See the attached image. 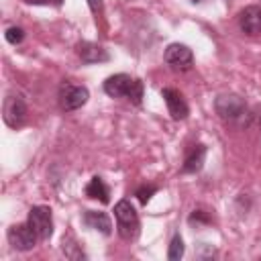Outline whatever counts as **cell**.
Returning a JSON list of instances; mask_svg holds the SVG:
<instances>
[{"instance_id":"obj_15","label":"cell","mask_w":261,"mask_h":261,"mask_svg":"<svg viewBox=\"0 0 261 261\" xmlns=\"http://www.w3.org/2000/svg\"><path fill=\"white\" fill-rule=\"evenodd\" d=\"M184 257V239L175 232L169 241V249H167V259L169 261H179Z\"/></svg>"},{"instance_id":"obj_7","label":"cell","mask_w":261,"mask_h":261,"mask_svg":"<svg viewBox=\"0 0 261 261\" xmlns=\"http://www.w3.org/2000/svg\"><path fill=\"white\" fill-rule=\"evenodd\" d=\"M8 243L16 249V251H31L37 243V232L35 228L29 224V222H22V224H14L8 228Z\"/></svg>"},{"instance_id":"obj_3","label":"cell","mask_w":261,"mask_h":261,"mask_svg":"<svg viewBox=\"0 0 261 261\" xmlns=\"http://www.w3.org/2000/svg\"><path fill=\"white\" fill-rule=\"evenodd\" d=\"M57 98H59L61 110H67V112H69V110L82 108V106L88 102L90 92H88L86 86H73V84H69V82H63V84L59 86Z\"/></svg>"},{"instance_id":"obj_16","label":"cell","mask_w":261,"mask_h":261,"mask_svg":"<svg viewBox=\"0 0 261 261\" xmlns=\"http://www.w3.org/2000/svg\"><path fill=\"white\" fill-rule=\"evenodd\" d=\"M71 239H63V245H61V249H63V253H65V257H69V259H84L86 255L77 249V245L75 243H69Z\"/></svg>"},{"instance_id":"obj_22","label":"cell","mask_w":261,"mask_h":261,"mask_svg":"<svg viewBox=\"0 0 261 261\" xmlns=\"http://www.w3.org/2000/svg\"><path fill=\"white\" fill-rule=\"evenodd\" d=\"M192 2H200V0H192Z\"/></svg>"},{"instance_id":"obj_18","label":"cell","mask_w":261,"mask_h":261,"mask_svg":"<svg viewBox=\"0 0 261 261\" xmlns=\"http://www.w3.org/2000/svg\"><path fill=\"white\" fill-rule=\"evenodd\" d=\"M155 192H157V188H155V186H141V188L137 190V198L141 200V204H147Z\"/></svg>"},{"instance_id":"obj_17","label":"cell","mask_w":261,"mask_h":261,"mask_svg":"<svg viewBox=\"0 0 261 261\" xmlns=\"http://www.w3.org/2000/svg\"><path fill=\"white\" fill-rule=\"evenodd\" d=\"M4 37H6V41H8V43L16 45V43H20V41L24 39V31H22L20 27H10V29H6Z\"/></svg>"},{"instance_id":"obj_5","label":"cell","mask_w":261,"mask_h":261,"mask_svg":"<svg viewBox=\"0 0 261 261\" xmlns=\"http://www.w3.org/2000/svg\"><path fill=\"white\" fill-rule=\"evenodd\" d=\"M27 222L35 228V232L41 241H47L53 234V216H51V208H47V206H33L29 210Z\"/></svg>"},{"instance_id":"obj_8","label":"cell","mask_w":261,"mask_h":261,"mask_svg":"<svg viewBox=\"0 0 261 261\" xmlns=\"http://www.w3.org/2000/svg\"><path fill=\"white\" fill-rule=\"evenodd\" d=\"M163 57H165V63L169 67L181 69V71L184 69H190L192 67V61H194L192 49L188 45H184V43H171V45H167Z\"/></svg>"},{"instance_id":"obj_21","label":"cell","mask_w":261,"mask_h":261,"mask_svg":"<svg viewBox=\"0 0 261 261\" xmlns=\"http://www.w3.org/2000/svg\"><path fill=\"white\" fill-rule=\"evenodd\" d=\"M88 4H90V8L94 12H100L102 10V0H88Z\"/></svg>"},{"instance_id":"obj_6","label":"cell","mask_w":261,"mask_h":261,"mask_svg":"<svg viewBox=\"0 0 261 261\" xmlns=\"http://www.w3.org/2000/svg\"><path fill=\"white\" fill-rule=\"evenodd\" d=\"M2 116H4V122L10 126V128H16L24 122L27 118V104L24 100L18 96V94H8L4 98V106H2Z\"/></svg>"},{"instance_id":"obj_2","label":"cell","mask_w":261,"mask_h":261,"mask_svg":"<svg viewBox=\"0 0 261 261\" xmlns=\"http://www.w3.org/2000/svg\"><path fill=\"white\" fill-rule=\"evenodd\" d=\"M114 216H116V224H118V234L124 241H133L139 234V216L135 206L128 200H120L114 206Z\"/></svg>"},{"instance_id":"obj_11","label":"cell","mask_w":261,"mask_h":261,"mask_svg":"<svg viewBox=\"0 0 261 261\" xmlns=\"http://www.w3.org/2000/svg\"><path fill=\"white\" fill-rule=\"evenodd\" d=\"M77 55L84 63H102V61H108L110 55L104 47L96 45V43H90V41H84L77 45Z\"/></svg>"},{"instance_id":"obj_10","label":"cell","mask_w":261,"mask_h":261,"mask_svg":"<svg viewBox=\"0 0 261 261\" xmlns=\"http://www.w3.org/2000/svg\"><path fill=\"white\" fill-rule=\"evenodd\" d=\"M239 27H241L243 33H247L251 37L259 35L261 33V8L255 6V4L243 8L241 14H239Z\"/></svg>"},{"instance_id":"obj_4","label":"cell","mask_w":261,"mask_h":261,"mask_svg":"<svg viewBox=\"0 0 261 261\" xmlns=\"http://www.w3.org/2000/svg\"><path fill=\"white\" fill-rule=\"evenodd\" d=\"M214 108H216V114L224 120H237L239 116L245 114L247 110V102L237 96V94H222L216 98L214 102Z\"/></svg>"},{"instance_id":"obj_13","label":"cell","mask_w":261,"mask_h":261,"mask_svg":"<svg viewBox=\"0 0 261 261\" xmlns=\"http://www.w3.org/2000/svg\"><path fill=\"white\" fill-rule=\"evenodd\" d=\"M204 157H206V147L204 145H192L188 155H186V161H184V167L181 171L184 173H196L202 169L204 165Z\"/></svg>"},{"instance_id":"obj_9","label":"cell","mask_w":261,"mask_h":261,"mask_svg":"<svg viewBox=\"0 0 261 261\" xmlns=\"http://www.w3.org/2000/svg\"><path fill=\"white\" fill-rule=\"evenodd\" d=\"M161 96H163V100H165V104H167V110H169V114H171L173 120H184V118H188L190 108H188L184 96H181L177 90H173V88H163V90H161Z\"/></svg>"},{"instance_id":"obj_14","label":"cell","mask_w":261,"mask_h":261,"mask_svg":"<svg viewBox=\"0 0 261 261\" xmlns=\"http://www.w3.org/2000/svg\"><path fill=\"white\" fill-rule=\"evenodd\" d=\"M86 196L88 198H94V200H100L102 204H108L110 202V190L104 184V179L98 177V175H94L90 179V184L86 186Z\"/></svg>"},{"instance_id":"obj_1","label":"cell","mask_w":261,"mask_h":261,"mask_svg":"<svg viewBox=\"0 0 261 261\" xmlns=\"http://www.w3.org/2000/svg\"><path fill=\"white\" fill-rule=\"evenodd\" d=\"M104 92L110 98H128L133 104L139 106L143 100V82L126 73H116L104 82Z\"/></svg>"},{"instance_id":"obj_20","label":"cell","mask_w":261,"mask_h":261,"mask_svg":"<svg viewBox=\"0 0 261 261\" xmlns=\"http://www.w3.org/2000/svg\"><path fill=\"white\" fill-rule=\"evenodd\" d=\"M29 4H53V6H61L63 0H27Z\"/></svg>"},{"instance_id":"obj_19","label":"cell","mask_w":261,"mask_h":261,"mask_svg":"<svg viewBox=\"0 0 261 261\" xmlns=\"http://www.w3.org/2000/svg\"><path fill=\"white\" fill-rule=\"evenodd\" d=\"M196 220H198V222H200V220H202V222H208V218L204 216L202 210H194V214L190 216V222H196Z\"/></svg>"},{"instance_id":"obj_12","label":"cell","mask_w":261,"mask_h":261,"mask_svg":"<svg viewBox=\"0 0 261 261\" xmlns=\"http://www.w3.org/2000/svg\"><path fill=\"white\" fill-rule=\"evenodd\" d=\"M82 220H84L86 226H90V228H94V230H100V232L106 234V237L112 232V222H110V218H108L106 212L86 210L84 216H82Z\"/></svg>"}]
</instances>
